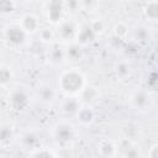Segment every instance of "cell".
<instances>
[{
	"label": "cell",
	"instance_id": "cell-17",
	"mask_svg": "<svg viewBox=\"0 0 158 158\" xmlns=\"http://www.w3.org/2000/svg\"><path fill=\"white\" fill-rule=\"evenodd\" d=\"M11 78H12V73L9 68L6 67H1L0 68V84L1 85H6L11 81Z\"/></svg>",
	"mask_w": 158,
	"mask_h": 158
},
{
	"label": "cell",
	"instance_id": "cell-6",
	"mask_svg": "<svg viewBox=\"0 0 158 158\" xmlns=\"http://www.w3.org/2000/svg\"><path fill=\"white\" fill-rule=\"evenodd\" d=\"M78 43H81V44H86V43H90L94 38H95V35L94 32L91 31L89 23L88 25H84L83 27H80V30L77 31V36H75Z\"/></svg>",
	"mask_w": 158,
	"mask_h": 158
},
{
	"label": "cell",
	"instance_id": "cell-7",
	"mask_svg": "<svg viewBox=\"0 0 158 158\" xmlns=\"http://www.w3.org/2000/svg\"><path fill=\"white\" fill-rule=\"evenodd\" d=\"M56 136H57V141H58L60 144H67V143H69V141L72 139L73 133H72V130H70L69 126H67V125H60V126H58V128H57Z\"/></svg>",
	"mask_w": 158,
	"mask_h": 158
},
{
	"label": "cell",
	"instance_id": "cell-15",
	"mask_svg": "<svg viewBox=\"0 0 158 158\" xmlns=\"http://www.w3.org/2000/svg\"><path fill=\"white\" fill-rule=\"evenodd\" d=\"M144 11H146V15H147L148 19L156 20V19L158 17V2H157V1L148 2Z\"/></svg>",
	"mask_w": 158,
	"mask_h": 158
},
{
	"label": "cell",
	"instance_id": "cell-16",
	"mask_svg": "<svg viewBox=\"0 0 158 158\" xmlns=\"http://www.w3.org/2000/svg\"><path fill=\"white\" fill-rule=\"evenodd\" d=\"M12 138V130L9 126H1L0 127V142L1 143H9Z\"/></svg>",
	"mask_w": 158,
	"mask_h": 158
},
{
	"label": "cell",
	"instance_id": "cell-2",
	"mask_svg": "<svg viewBox=\"0 0 158 158\" xmlns=\"http://www.w3.org/2000/svg\"><path fill=\"white\" fill-rule=\"evenodd\" d=\"M5 38L6 41L12 46H20L25 42L26 33L20 26H10L5 31Z\"/></svg>",
	"mask_w": 158,
	"mask_h": 158
},
{
	"label": "cell",
	"instance_id": "cell-19",
	"mask_svg": "<svg viewBox=\"0 0 158 158\" xmlns=\"http://www.w3.org/2000/svg\"><path fill=\"white\" fill-rule=\"evenodd\" d=\"M132 101L137 107H143L147 104V96L143 93H136L132 98Z\"/></svg>",
	"mask_w": 158,
	"mask_h": 158
},
{
	"label": "cell",
	"instance_id": "cell-20",
	"mask_svg": "<svg viewBox=\"0 0 158 158\" xmlns=\"http://www.w3.org/2000/svg\"><path fill=\"white\" fill-rule=\"evenodd\" d=\"M40 37H41V41L43 42H51L54 37V32L51 28H43L40 32Z\"/></svg>",
	"mask_w": 158,
	"mask_h": 158
},
{
	"label": "cell",
	"instance_id": "cell-4",
	"mask_svg": "<svg viewBox=\"0 0 158 158\" xmlns=\"http://www.w3.org/2000/svg\"><path fill=\"white\" fill-rule=\"evenodd\" d=\"M77 31L78 30L75 28V26H74L73 22H70V21H63L59 25V28L57 31V35L63 41H70L73 38H75Z\"/></svg>",
	"mask_w": 158,
	"mask_h": 158
},
{
	"label": "cell",
	"instance_id": "cell-26",
	"mask_svg": "<svg viewBox=\"0 0 158 158\" xmlns=\"http://www.w3.org/2000/svg\"><path fill=\"white\" fill-rule=\"evenodd\" d=\"M151 158H157V147H153L151 151Z\"/></svg>",
	"mask_w": 158,
	"mask_h": 158
},
{
	"label": "cell",
	"instance_id": "cell-13",
	"mask_svg": "<svg viewBox=\"0 0 158 158\" xmlns=\"http://www.w3.org/2000/svg\"><path fill=\"white\" fill-rule=\"evenodd\" d=\"M48 57H49V59H51L52 62H54V63H59V62H62V59H63V57H64V52L62 51L60 47L54 46V47L51 48Z\"/></svg>",
	"mask_w": 158,
	"mask_h": 158
},
{
	"label": "cell",
	"instance_id": "cell-25",
	"mask_svg": "<svg viewBox=\"0 0 158 158\" xmlns=\"http://www.w3.org/2000/svg\"><path fill=\"white\" fill-rule=\"evenodd\" d=\"M31 158H54V156L49 151H38Z\"/></svg>",
	"mask_w": 158,
	"mask_h": 158
},
{
	"label": "cell",
	"instance_id": "cell-12",
	"mask_svg": "<svg viewBox=\"0 0 158 158\" xmlns=\"http://www.w3.org/2000/svg\"><path fill=\"white\" fill-rule=\"evenodd\" d=\"M64 56H67L70 60H78L81 57V51L80 47L78 44H70L67 49V52L64 53Z\"/></svg>",
	"mask_w": 158,
	"mask_h": 158
},
{
	"label": "cell",
	"instance_id": "cell-8",
	"mask_svg": "<svg viewBox=\"0 0 158 158\" xmlns=\"http://www.w3.org/2000/svg\"><path fill=\"white\" fill-rule=\"evenodd\" d=\"M11 104L14 107H16L17 110L22 109L26 104H27V96L22 90H16L11 94Z\"/></svg>",
	"mask_w": 158,
	"mask_h": 158
},
{
	"label": "cell",
	"instance_id": "cell-3",
	"mask_svg": "<svg viewBox=\"0 0 158 158\" xmlns=\"http://www.w3.org/2000/svg\"><path fill=\"white\" fill-rule=\"evenodd\" d=\"M47 19L52 23H58L62 19L64 10V2L60 1H49L47 2Z\"/></svg>",
	"mask_w": 158,
	"mask_h": 158
},
{
	"label": "cell",
	"instance_id": "cell-9",
	"mask_svg": "<svg viewBox=\"0 0 158 158\" xmlns=\"http://www.w3.org/2000/svg\"><path fill=\"white\" fill-rule=\"evenodd\" d=\"M80 94H81V99L84 101H86V102H93L99 96V93H98L96 88H94V86H86V88H84L80 91Z\"/></svg>",
	"mask_w": 158,
	"mask_h": 158
},
{
	"label": "cell",
	"instance_id": "cell-10",
	"mask_svg": "<svg viewBox=\"0 0 158 158\" xmlns=\"http://www.w3.org/2000/svg\"><path fill=\"white\" fill-rule=\"evenodd\" d=\"M99 152L104 158H111L115 153V146L110 141H102L99 144Z\"/></svg>",
	"mask_w": 158,
	"mask_h": 158
},
{
	"label": "cell",
	"instance_id": "cell-14",
	"mask_svg": "<svg viewBox=\"0 0 158 158\" xmlns=\"http://www.w3.org/2000/svg\"><path fill=\"white\" fill-rule=\"evenodd\" d=\"M63 109H64L65 112H69V114L78 112L79 111V102L75 98H69V99L65 100V102L63 105Z\"/></svg>",
	"mask_w": 158,
	"mask_h": 158
},
{
	"label": "cell",
	"instance_id": "cell-21",
	"mask_svg": "<svg viewBox=\"0 0 158 158\" xmlns=\"http://www.w3.org/2000/svg\"><path fill=\"white\" fill-rule=\"evenodd\" d=\"M114 32H115V35L118 37V38H122V37H125L126 35H127V27L122 23V22H120V23H117L116 26H115V28H114Z\"/></svg>",
	"mask_w": 158,
	"mask_h": 158
},
{
	"label": "cell",
	"instance_id": "cell-1",
	"mask_svg": "<svg viewBox=\"0 0 158 158\" xmlns=\"http://www.w3.org/2000/svg\"><path fill=\"white\" fill-rule=\"evenodd\" d=\"M59 86L67 94H77L84 89V77L77 70L64 72L59 78Z\"/></svg>",
	"mask_w": 158,
	"mask_h": 158
},
{
	"label": "cell",
	"instance_id": "cell-23",
	"mask_svg": "<svg viewBox=\"0 0 158 158\" xmlns=\"http://www.w3.org/2000/svg\"><path fill=\"white\" fill-rule=\"evenodd\" d=\"M125 158H139V152L135 147H127L125 149Z\"/></svg>",
	"mask_w": 158,
	"mask_h": 158
},
{
	"label": "cell",
	"instance_id": "cell-11",
	"mask_svg": "<svg viewBox=\"0 0 158 158\" xmlns=\"http://www.w3.org/2000/svg\"><path fill=\"white\" fill-rule=\"evenodd\" d=\"M94 118V114L90 109L88 107H81L78 111V121H80L81 123H89L91 122Z\"/></svg>",
	"mask_w": 158,
	"mask_h": 158
},
{
	"label": "cell",
	"instance_id": "cell-24",
	"mask_svg": "<svg viewBox=\"0 0 158 158\" xmlns=\"http://www.w3.org/2000/svg\"><path fill=\"white\" fill-rule=\"evenodd\" d=\"M15 7V2H11V1H0V11H4V12H10L12 11Z\"/></svg>",
	"mask_w": 158,
	"mask_h": 158
},
{
	"label": "cell",
	"instance_id": "cell-18",
	"mask_svg": "<svg viewBox=\"0 0 158 158\" xmlns=\"http://www.w3.org/2000/svg\"><path fill=\"white\" fill-rule=\"evenodd\" d=\"M89 26H90V28H91V31L94 32L95 36L102 33L104 30H105V23H104V21H102V20H99V19L91 21V22L89 23Z\"/></svg>",
	"mask_w": 158,
	"mask_h": 158
},
{
	"label": "cell",
	"instance_id": "cell-22",
	"mask_svg": "<svg viewBox=\"0 0 158 158\" xmlns=\"http://www.w3.org/2000/svg\"><path fill=\"white\" fill-rule=\"evenodd\" d=\"M133 33H135V37H136L137 41H144V40H147V37H148V32H147L146 28H143V27L136 28Z\"/></svg>",
	"mask_w": 158,
	"mask_h": 158
},
{
	"label": "cell",
	"instance_id": "cell-5",
	"mask_svg": "<svg viewBox=\"0 0 158 158\" xmlns=\"http://www.w3.org/2000/svg\"><path fill=\"white\" fill-rule=\"evenodd\" d=\"M19 26L25 31V33H32L38 28V20L35 15L27 14L21 19V22Z\"/></svg>",
	"mask_w": 158,
	"mask_h": 158
}]
</instances>
